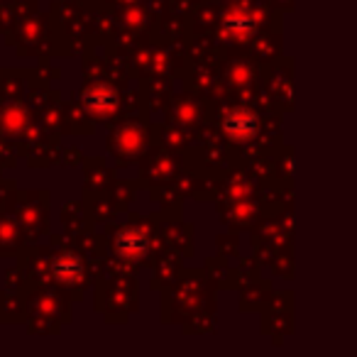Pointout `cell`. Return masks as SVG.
Masks as SVG:
<instances>
[{
    "label": "cell",
    "instance_id": "1",
    "mask_svg": "<svg viewBox=\"0 0 357 357\" xmlns=\"http://www.w3.org/2000/svg\"><path fill=\"white\" fill-rule=\"evenodd\" d=\"M225 132H228L230 139H235V142H240V139H250L255 135V130H257V120H255V115L250 113V110H230L228 115H225V123H223Z\"/></svg>",
    "mask_w": 357,
    "mask_h": 357
}]
</instances>
